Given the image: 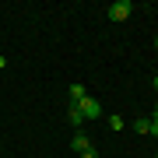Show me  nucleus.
<instances>
[{"label":"nucleus","instance_id":"nucleus-1","mask_svg":"<svg viewBox=\"0 0 158 158\" xmlns=\"http://www.w3.org/2000/svg\"><path fill=\"white\" fill-rule=\"evenodd\" d=\"M70 106H77V113L85 116V119H98V116H102V102L91 98V95H85L81 102H70Z\"/></svg>","mask_w":158,"mask_h":158},{"label":"nucleus","instance_id":"nucleus-2","mask_svg":"<svg viewBox=\"0 0 158 158\" xmlns=\"http://www.w3.org/2000/svg\"><path fill=\"white\" fill-rule=\"evenodd\" d=\"M130 11H134V0H116V4H109V18H113V21H127Z\"/></svg>","mask_w":158,"mask_h":158},{"label":"nucleus","instance_id":"nucleus-3","mask_svg":"<svg viewBox=\"0 0 158 158\" xmlns=\"http://www.w3.org/2000/svg\"><path fill=\"white\" fill-rule=\"evenodd\" d=\"M70 144H74V151H77V155H81V151H88V148H91L88 134H81V130H77V134H74V141H70Z\"/></svg>","mask_w":158,"mask_h":158},{"label":"nucleus","instance_id":"nucleus-4","mask_svg":"<svg viewBox=\"0 0 158 158\" xmlns=\"http://www.w3.org/2000/svg\"><path fill=\"white\" fill-rule=\"evenodd\" d=\"M67 91H70V102H81V98L88 95V91H85V85H81V81H74V85H70Z\"/></svg>","mask_w":158,"mask_h":158},{"label":"nucleus","instance_id":"nucleus-5","mask_svg":"<svg viewBox=\"0 0 158 158\" xmlns=\"http://www.w3.org/2000/svg\"><path fill=\"white\" fill-rule=\"evenodd\" d=\"M67 116H70V127H77V130L85 127V116L77 113V106H70V109H67Z\"/></svg>","mask_w":158,"mask_h":158},{"label":"nucleus","instance_id":"nucleus-6","mask_svg":"<svg viewBox=\"0 0 158 158\" xmlns=\"http://www.w3.org/2000/svg\"><path fill=\"white\" fill-rule=\"evenodd\" d=\"M134 130H137L141 137H144V134H151V119H141V116H137V119H134Z\"/></svg>","mask_w":158,"mask_h":158},{"label":"nucleus","instance_id":"nucleus-7","mask_svg":"<svg viewBox=\"0 0 158 158\" xmlns=\"http://www.w3.org/2000/svg\"><path fill=\"white\" fill-rule=\"evenodd\" d=\"M109 127H113V130H123V127H127V123H123V119H119V116H116V113H113V116H109Z\"/></svg>","mask_w":158,"mask_h":158},{"label":"nucleus","instance_id":"nucleus-8","mask_svg":"<svg viewBox=\"0 0 158 158\" xmlns=\"http://www.w3.org/2000/svg\"><path fill=\"white\" fill-rule=\"evenodd\" d=\"M151 137H158V116H151Z\"/></svg>","mask_w":158,"mask_h":158},{"label":"nucleus","instance_id":"nucleus-9","mask_svg":"<svg viewBox=\"0 0 158 158\" xmlns=\"http://www.w3.org/2000/svg\"><path fill=\"white\" fill-rule=\"evenodd\" d=\"M81 158H98L95 151H91V148H88V151H81Z\"/></svg>","mask_w":158,"mask_h":158},{"label":"nucleus","instance_id":"nucleus-10","mask_svg":"<svg viewBox=\"0 0 158 158\" xmlns=\"http://www.w3.org/2000/svg\"><path fill=\"white\" fill-rule=\"evenodd\" d=\"M7 67V56H4V53H0V70H4Z\"/></svg>","mask_w":158,"mask_h":158},{"label":"nucleus","instance_id":"nucleus-11","mask_svg":"<svg viewBox=\"0 0 158 158\" xmlns=\"http://www.w3.org/2000/svg\"><path fill=\"white\" fill-rule=\"evenodd\" d=\"M151 85H155V91H158V74H155V77H151Z\"/></svg>","mask_w":158,"mask_h":158},{"label":"nucleus","instance_id":"nucleus-12","mask_svg":"<svg viewBox=\"0 0 158 158\" xmlns=\"http://www.w3.org/2000/svg\"><path fill=\"white\" fill-rule=\"evenodd\" d=\"M155 116H158V106H155Z\"/></svg>","mask_w":158,"mask_h":158},{"label":"nucleus","instance_id":"nucleus-13","mask_svg":"<svg viewBox=\"0 0 158 158\" xmlns=\"http://www.w3.org/2000/svg\"><path fill=\"white\" fill-rule=\"evenodd\" d=\"M155 46H158V39H155Z\"/></svg>","mask_w":158,"mask_h":158}]
</instances>
